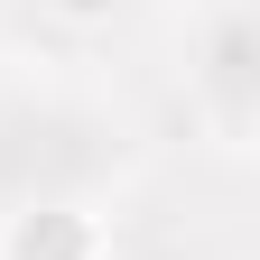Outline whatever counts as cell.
<instances>
[{
  "label": "cell",
  "instance_id": "1",
  "mask_svg": "<svg viewBox=\"0 0 260 260\" xmlns=\"http://www.w3.org/2000/svg\"><path fill=\"white\" fill-rule=\"evenodd\" d=\"M121 158V130L84 103H10L0 112V195H75Z\"/></svg>",
  "mask_w": 260,
  "mask_h": 260
}]
</instances>
